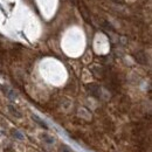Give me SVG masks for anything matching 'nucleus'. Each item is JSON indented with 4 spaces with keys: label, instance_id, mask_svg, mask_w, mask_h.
<instances>
[{
    "label": "nucleus",
    "instance_id": "f257e3e1",
    "mask_svg": "<svg viewBox=\"0 0 152 152\" xmlns=\"http://www.w3.org/2000/svg\"><path fill=\"white\" fill-rule=\"evenodd\" d=\"M0 90H1L5 95L7 96L8 98H11V99H15V97H17L15 93H14L13 90H11L10 88H7V87H5V86H1V84H0Z\"/></svg>",
    "mask_w": 152,
    "mask_h": 152
},
{
    "label": "nucleus",
    "instance_id": "f03ea898",
    "mask_svg": "<svg viewBox=\"0 0 152 152\" xmlns=\"http://www.w3.org/2000/svg\"><path fill=\"white\" fill-rule=\"evenodd\" d=\"M33 119H35V122H37V123H39V124H40L42 128H46V129H47V125H46V123H45V122H42V121L39 118L38 116H33Z\"/></svg>",
    "mask_w": 152,
    "mask_h": 152
},
{
    "label": "nucleus",
    "instance_id": "7ed1b4c3",
    "mask_svg": "<svg viewBox=\"0 0 152 152\" xmlns=\"http://www.w3.org/2000/svg\"><path fill=\"white\" fill-rule=\"evenodd\" d=\"M8 109H10V110H11V111H12V113H13L14 115H17L18 117H20V116H21V114H19V113L17 111V109H14L13 107H11V105H10V107H8Z\"/></svg>",
    "mask_w": 152,
    "mask_h": 152
}]
</instances>
